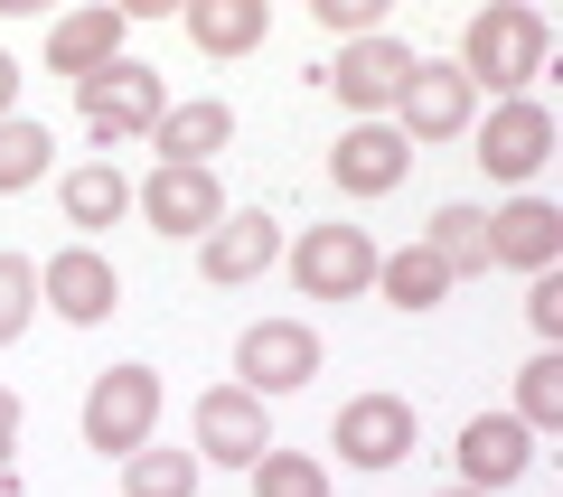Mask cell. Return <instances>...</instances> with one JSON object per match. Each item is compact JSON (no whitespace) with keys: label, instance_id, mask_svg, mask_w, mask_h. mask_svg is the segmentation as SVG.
I'll return each instance as SVG.
<instances>
[{"label":"cell","instance_id":"cell-1","mask_svg":"<svg viewBox=\"0 0 563 497\" xmlns=\"http://www.w3.org/2000/svg\"><path fill=\"white\" fill-rule=\"evenodd\" d=\"M544 47H554V29L517 0H498L461 29V76L488 85V95H526V76H544Z\"/></svg>","mask_w":563,"mask_h":497},{"label":"cell","instance_id":"cell-2","mask_svg":"<svg viewBox=\"0 0 563 497\" xmlns=\"http://www.w3.org/2000/svg\"><path fill=\"white\" fill-rule=\"evenodd\" d=\"M151 422H161V376L151 366H103L85 385V451L132 460V451H151Z\"/></svg>","mask_w":563,"mask_h":497},{"label":"cell","instance_id":"cell-3","mask_svg":"<svg viewBox=\"0 0 563 497\" xmlns=\"http://www.w3.org/2000/svg\"><path fill=\"white\" fill-rule=\"evenodd\" d=\"M76 103H85V132H95V141H132V132H151V122L169 113L161 76H151L141 57H113L103 76H85Z\"/></svg>","mask_w":563,"mask_h":497},{"label":"cell","instance_id":"cell-4","mask_svg":"<svg viewBox=\"0 0 563 497\" xmlns=\"http://www.w3.org/2000/svg\"><path fill=\"white\" fill-rule=\"evenodd\" d=\"M291 281H301L310 300H357L366 281H376V244H366V225H310V235L291 244Z\"/></svg>","mask_w":563,"mask_h":497},{"label":"cell","instance_id":"cell-5","mask_svg":"<svg viewBox=\"0 0 563 497\" xmlns=\"http://www.w3.org/2000/svg\"><path fill=\"white\" fill-rule=\"evenodd\" d=\"M235 376H244V395H291V385L320 376V339L301 319H254L235 339Z\"/></svg>","mask_w":563,"mask_h":497},{"label":"cell","instance_id":"cell-6","mask_svg":"<svg viewBox=\"0 0 563 497\" xmlns=\"http://www.w3.org/2000/svg\"><path fill=\"white\" fill-rule=\"evenodd\" d=\"M479 122V85L461 66H413V85L395 95V132L404 141H461Z\"/></svg>","mask_w":563,"mask_h":497},{"label":"cell","instance_id":"cell-7","mask_svg":"<svg viewBox=\"0 0 563 497\" xmlns=\"http://www.w3.org/2000/svg\"><path fill=\"white\" fill-rule=\"evenodd\" d=\"M413 66L422 57H413V47H395V38H347L339 66H329V95H339L347 113L376 122V113H395V95L413 85Z\"/></svg>","mask_w":563,"mask_h":497},{"label":"cell","instance_id":"cell-8","mask_svg":"<svg viewBox=\"0 0 563 497\" xmlns=\"http://www.w3.org/2000/svg\"><path fill=\"white\" fill-rule=\"evenodd\" d=\"M479 159H488V179L526 188L544 159H554V113H544L536 95H507L498 113H488V132H479Z\"/></svg>","mask_w":563,"mask_h":497},{"label":"cell","instance_id":"cell-9","mask_svg":"<svg viewBox=\"0 0 563 497\" xmlns=\"http://www.w3.org/2000/svg\"><path fill=\"white\" fill-rule=\"evenodd\" d=\"M132 207L161 225L169 244H188V235L207 244V225L225 217V188H217V169H151V179L132 188Z\"/></svg>","mask_w":563,"mask_h":497},{"label":"cell","instance_id":"cell-10","mask_svg":"<svg viewBox=\"0 0 563 497\" xmlns=\"http://www.w3.org/2000/svg\"><path fill=\"white\" fill-rule=\"evenodd\" d=\"M198 451L217 460V470H254V460L273 451L263 395H244V385H207V395H198Z\"/></svg>","mask_w":563,"mask_h":497},{"label":"cell","instance_id":"cell-11","mask_svg":"<svg viewBox=\"0 0 563 497\" xmlns=\"http://www.w3.org/2000/svg\"><path fill=\"white\" fill-rule=\"evenodd\" d=\"M413 432H422V422H413L404 395H357V404H339V432H329V441H339L347 470H395V460L413 451Z\"/></svg>","mask_w":563,"mask_h":497},{"label":"cell","instance_id":"cell-12","mask_svg":"<svg viewBox=\"0 0 563 497\" xmlns=\"http://www.w3.org/2000/svg\"><path fill=\"white\" fill-rule=\"evenodd\" d=\"M38 300H47L57 319H76V329H95V319H113L122 273L95 254V244H66V254H47V263H38Z\"/></svg>","mask_w":563,"mask_h":497},{"label":"cell","instance_id":"cell-13","mask_svg":"<svg viewBox=\"0 0 563 497\" xmlns=\"http://www.w3.org/2000/svg\"><path fill=\"white\" fill-rule=\"evenodd\" d=\"M526 470H536V432H526L517 413H479L461 432V488L498 497V488H517Z\"/></svg>","mask_w":563,"mask_h":497},{"label":"cell","instance_id":"cell-14","mask_svg":"<svg viewBox=\"0 0 563 497\" xmlns=\"http://www.w3.org/2000/svg\"><path fill=\"white\" fill-rule=\"evenodd\" d=\"M404 169H413V141H404L395 122H357V132H339V151H329V179H339L347 198H385V188H404Z\"/></svg>","mask_w":563,"mask_h":497},{"label":"cell","instance_id":"cell-15","mask_svg":"<svg viewBox=\"0 0 563 497\" xmlns=\"http://www.w3.org/2000/svg\"><path fill=\"white\" fill-rule=\"evenodd\" d=\"M554 254H563V207H544V198H507L498 217H488V263L554 273Z\"/></svg>","mask_w":563,"mask_h":497},{"label":"cell","instance_id":"cell-16","mask_svg":"<svg viewBox=\"0 0 563 497\" xmlns=\"http://www.w3.org/2000/svg\"><path fill=\"white\" fill-rule=\"evenodd\" d=\"M273 254H282L273 217H263V207H244V217L225 207V217L207 225V244H198V273H207V281H254V273H263Z\"/></svg>","mask_w":563,"mask_h":497},{"label":"cell","instance_id":"cell-17","mask_svg":"<svg viewBox=\"0 0 563 497\" xmlns=\"http://www.w3.org/2000/svg\"><path fill=\"white\" fill-rule=\"evenodd\" d=\"M122 38H132V20H122V10H66L57 29H47V66H57V76H103V66L122 57Z\"/></svg>","mask_w":563,"mask_h":497},{"label":"cell","instance_id":"cell-18","mask_svg":"<svg viewBox=\"0 0 563 497\" xmlns=\"http://www.w3.org/2000/svg\"><path fill=\"white\" fill-rule=\"evenodd\" d=\"M151 141H161V169H207V159L235 141V113H225L217 95H198V103H169L161 122H151Z\"/></svg>","mask_w":563,"mask_h":497},{"label":"cell","instance_id":"cell-19","mask_svg":"<svg viewBox=\"0 0 563 497\" xmlns=\"http://www.w3.org/2000/svg\"><path fill=\"white\" fill-rule=\"evenodd\" d=\"M263 29H273L263 0H188V47H207V57H244V47H263Z\"/></svg>","mask_w":563,"mask_h":497},{"label":"cell","instance_id":"cell-20","mask_svg":"<svg viewBox=\"0 0 563 497\" xmlns=\"http://www.w3.org/2000/svg\"><path fill=\"white\" fill-rule=\"evenodd\" d=\"M376 291L395 300V310H442L451 273L432 263V244H404V254H376Z\"/></svg>","mask_w":563,"mask_h":497},{"label":"cell","instance_id":"cell-21","mask_svg":"<svg viewBox=\"0 0 563 497\" xmlns=\"http://www.w3.org/2000/svg\"><path fill=\"white\" fill-rule=\"evenodd\" d=\"M432 263H442L451 281H470V273H488V207H442L432 217Z\"/></svg>","mask_w":563,"mask_h":497},{"label":"cell","instance_id":"cell-22","mask_svg":"<svg viewBox=\"0 0 563 497\" xmlns=\"http://www.w3.org/2000/svg\"><path fill=\"white\" fill-rule=\"evenodd\" d=\"M113 217H132V179H122L113 159H95V169H66V225H113Z\"/></svg>","mask_w":563,"mask_h":497},{"label":"cell","instance_id":"cell-23","mask_svg":"<svg viewBox=\"0 0 563 497\" xmlns=\"http://www.w3.org/2000/svg\"><path fill=\"white\" fill-rule=\"evenodd\" d=\"M47 159H57L47 122L10 113V122H0V198H10V188H38V179H47Z\"/></svg>","mask_w":563,"mask_h":497},{"label":"cell","instance_id":"cell-24","mask_svg":"<svg viewBox=\"0 0 563 497\" xmlns=\"http://www.w3.org/2000/svg\"><path fill=\"white\" fill-rule=\"evenodd\" d=\"M122 497H198V460L188 451H132L122 460Z\"/></svg>","mask_w":563,"mask_h":497},{"label":"cell","instance_id":"cell-25","mask_svg":"<svg viewBox=\"0 0 563 497\" xmlns=\"http://www.w3.org/2000/svg\"><path fill=\"white\" fill-rule=\"evenodd\" d=\"M517 422H526V432H554V422H563V357H554V347L517 376Z\"/></svg>","mask_w":563,"mask_h":497},{"label":"cell","instance_id":"cell-26","mask_svg":"<svg viewBox=\"0 0 563 497\" xmlns=\"http://www.w3.org/2000/svg\"><path fill=\"white\" fill-rule=\"evenodd\" d=\"M254 497H329V470L310 451H263L254 460Z\"/></svg>","mask_w":563,"mask_h":497},{"label":"cell","instance_id":"cell-27","mask_svg":"<svg viewBox=\"0 0 563 497\" xmlns=\"http://www.w3.org/2000/svg\"><path fill=\"white\" fill-rule=\"evenodd\" d=\"M29 310H38V263H29V254H0V347L29 329Z\"/></svg>","mask_w":563,"mask_h":497},{"label":"cell","instance_id":"cell-28","mask_svg":"<svg viewBox=\"0 0 563 497\" xmlns=\"http://www.w3.org/2000/svg\"><path fill=\"white\" fill-rule=\"evenodd\" d=\"M329 38H376V0H320Z\"/></svg>","mask_w":563,"mask_h":497},{"label":"cell","instance_id":"cell-29","mask_svg":"<svg viewBox=\"0 0 563 497\" xmlns=\"http://www.w3.org/2000/svg\"><path fill=\"white\" fill-rule=\"evenodd\" d=\"M526 319H536V339H563V281L536 273V291H526Z\"/></svg>","mask_w":563,"mask_h":497},{"label":"cell","instance_id":"cell-30","mask_svg":"<svg viewBox=\"0 0 563 497\" xmlns=\"http://www.w3.org/2000/svg\"><path fill=\"white\" fill-rule=\"evenodd\" d=\"M10 451H20V395L0 385V470H10Z\"/></svg>","mask_w":563,"mask_h":497},{"label":"cell","instance_id":"cell-31","mask_svg":"<svg viewBox=\"0 0 563 497\" xmlns=\"http://www.w3.org/2000/svg\"><path fill=\"white\" fill-rule=\"evenodd\" d=\"M10 113H20V66L0 57V122H10Z\"/></svg>","mask_w":563,"mask_h":497},{"label":"cell","instance_id":"cell-32","mask_svg":"<svg viewBox=\"0 0 563 497\" xmlns=\"http://www.w3.org/2000/svg\"><path fill=\"white\" fill-rule=\"evenodd\" d=\"M442 497H479V488H442Z\"/></svg>","mask_w":563,"mask_h":497}]
</instances>
